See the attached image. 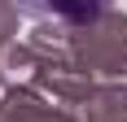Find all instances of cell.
I'll return each instance as SVG.
<instances>
[{"instance_id":"5","label":"cell","mask_w":127,"mask_h":122,"mask_svg":"<svg viewBox=\"0 0 127 122\" xmlns=\"http://www.w3.org/2000/svg\"><path fill=\"white\" fill-rule=\"evenodd\" d=\"M79 122H127V87L101 83L79 105Z\"/></svg>"},{"instance_id":"7","label":"cell","mask_w":127,"mask_h":122,"mask_svg":"<svg viewBox=\"0 0 127 122\" xmlns=\"http://www.w3.org/2000/svg\"><path fill=\"white\" fill-rule=\"evenodd\" d=\"M0 122H4V96H0Z\"/></svg>"},{"instance_id":"6","label":"cell","mask_w":127,"mask_h":122,"mask_svg":"<svg viewBox=\"0 0 127 122\" xmlns=\"http://www.w3.org/2000/svg\"><path fill=\"white\" fill-rule=\"evenodd\" d=\"M18 26H22V9L9 4V0H0V48L18 39Z\"/></svg>"},{"instance_id":"2","label":"cell","mask_w":127,"mask_h":122,"mask_svg":"<svg viewBox=\"0 0 127 122\" xmlns=\"http://www.w3.org/2000/svg\"><path fill=\"white\" fill-rule=\"evenodd\" d=\"M39 57H44V52H39ZM96 87L101 83H96L92 74H83L75 61H66V57H44V65H39V74H35V92L62 100V105H83Z\"/></svg>"},{"instance_id":"3","label":"cell","mask_w":127,"mask_h":122,"mask_svg":"<svg viewBox=\"0 0 127 122\" xmlns=\"http://www.w3.org/2000/svg\"><path fill=\"white\" fill-rule=\"evenodd\" d=\"M4 122H79V113L53 105L35 87H18V92H4Z\"/></svg>"},{"instance_id":"4","label":"cell","mask_w":127,"mask_h":122,"mask_svg":"<svg viewBox=\"0 0 127 122\" xmlns=\"http://www.w3.org/2000/svg\"><path fill=\"white\" fill-rule=\"evenodd\" d=\"M44 65L39 48H31L26 39H13L0 48V87L4 92H18V87H35V74Z\"/></svg>"},{"instance_id":"1","label":"cell","mask_w":127,"mask_h":122,"mask_svg":"<svg viewBox=\"0 0 127 122\" xmlns=\"http://www.w3.org/2000/svg\"><path fill=\"white\" fill-rule=\"evenodd\" d=\"M31 18L26 44L44 57H66L96 83L127 74V13L114 4H18Z\"/></svg>"}]
</instances>
